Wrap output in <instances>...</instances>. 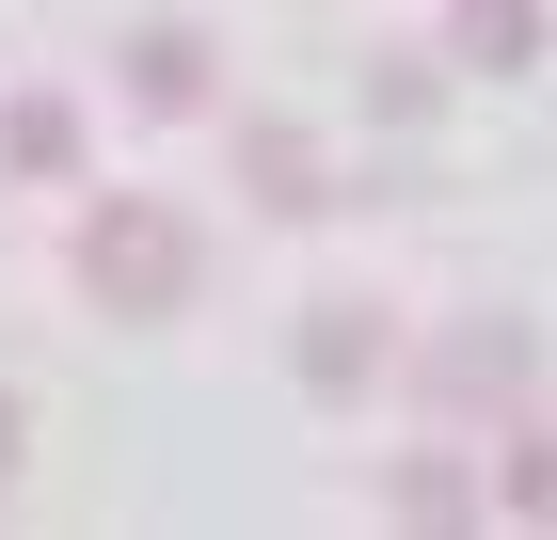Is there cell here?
Instances as JSON below:
<instances>
[{
    "label": "cell",
    "mask_w": 557,
    "mask_h": 540,
    "mask_svg": "<svg viewBox=\"0 0 557 540\" xmlns=\"http://www.w3.org/2000/svg\"><path fill=\"white\" fill-rule=\"evenodd\" d=\"M0 160L16 175H81V112H64V96H16V112H0Z\"/></svg>",
    "instance_id": "8"
},
{
    "label": "cell",
    "mask_w": 557,
    "mask_h": 540,
    "mask_svg": "<svg viewBox=\"0 0 557 540\" xmlns=\"http://www.w3.org/2000/svg\"><path fill=\"white\" fill-rule=\"evenodd\" d=\"M287 366L319 381V398H350V381H383V366H398V318H383V302H319Z\"/></svg>",
    "instance_id": "4"
},
{
    "label": "cell",
    "mask_w": 557,
    "mask_h": 540,
    "mask_svg": "<svg viewBox=\"0 0 557 540\" xmlns=\"http://www.w3.org/2000/svg\"><path fill=\"white\" fill-rule=\"evenodd\" d=\"M239 191H256L271 223H319V208H335V160H319V127H287V112H239Z\"/></svg>",
    "instance_id": "3"
},
{
    "label": "cell",
    "mask_w": 557,
    "mask_h": 540,
    "mask_svg": "<svg viewBox=\"0 0 557 540\" xmlns=\"http://www.w3.org/2000/svg\"><path fill=\"white\" fill-rule=\"evenodd\" d=\"M494 508H510V525H557V429H510V461H494Z\"/></svg>",
    "instance_id": "9"
},
{
    "label": "cell",
    "mask_w": 557,
    "mask_h": 540,
    "mask_svg": "<svg viewBox=\"0 0 557 540\" xmlns=\"http://www.w3.org/2000/svg\"><path fill=\"white\" fill-rule=\"evenodd\" d=\"M430 414H525V381H542V350H525V318H446L414 350Z\"/></svg>",
    "instance_id": "2"
},
{
    "label": "cell",
    "mask_w": 557,
    "mask_h": 540,
    "mask_svg": "<svg viewBox=\"0 0 557 540\" xmlns=\"http://www.w3.org/2000/svg\"><path fill=\"white\" fill-rule=\"evenodd\" d=\"M112 80H128L144 112H208V80H223V64H208V33H191V16H144Z\"/></svg>",
    "instance_id": "5"
},
{
    "label": "cell",
    "mask_w": 557,
    "mask_h": 540,
    "mask_svg": "<svg viewBox=\"0 0 557 540\" xmlns=\"http://www.w3.org/2000/svg\"><path fill=\"white\" fill-rule=\"evenodd\" d=\"M16 445H33V414H16V398H0V477H16Z\"/></svg>",
    "instance_id": "10"
},
{
    "label": "cell",
    "mask_w": 557,
    "mask_h": 540,
    "mask_svg": "<svg viewBox=\"0 0 557 540\" xmlns=\"http://www.w3.org/2000/svg\"><path fill=\"white\" fill-rule=\"evenodd\" d=\"M383 508H398V525H478V508H494V477H478L462 445H414V461L383 477Z\"/></svg>",
    "instance_id": "6"
},
{
    "label": "cell",
    "mask_w": 557,
    "mask_h": 540,
    "mask_svg": "<svg viewBox=\"0 0 557 540\" xmlns=\"http://www.w3.org/2000/svg\"><path fill=\"white\" fill-rule=\"evenodd\" d=\"M81 287L112 302V318H191V287H208L191 208H160V191H96V208H81Z\"/></svg>",
    "instance_id": "1"
},
{
    "label": "cell",
    "mask_w": 557,
    "mask_h": 540,
    "mask_svg": "<svg viewBox=\"0 0 557 540\" xmlns=\"http://www.w3.org/2000/svg\"><path fill=\"white\" fill-rule=\"evenodd\" d=\"M446 48H462L478 80H525L542 64V0H446Z\"/></svg>",
    "instance_id": "7"
}]
</instances>
